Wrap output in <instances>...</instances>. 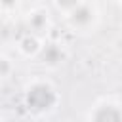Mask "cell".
<instances>
[{
  "mask_svg": "<svg viewBox=\"0 0 122 122\" xmlns=\"http://www.w3.org/2000/svg\"><path fill=\"white\" fill-rule=\"evenodd\" d=\"M74 2H76V0H59V4H61V6H72Z\"/></svg>",
  "mask_w": 122,
  "mask_h": 122,
  "instance_id": "obj_6",
  "label": "cell"
},
{
  "mask_svg": "<svg viewBox=\"0 0 122 122\" xmlns=\"http://www.w3.org/2000/svg\"><path fill=\"white\" fill-rule=\"evenodd\" d=\"M95 122H122V116L116 109L112 107H103L95 114Z\"/></svg>",
  "mask_w": 122,
  "mask_h": 122,
  "instance_id": "obj_2",
  "label": "cell"
},
{
  "mask_svg": "<svg viewBox=\"0 0 122 122\" xmlns=\"http://www.w3.org/2000/svg\"><path fill=\"white\" fill-rule=\"evenodd\" d=\"M8 67H6V63H0V71H6Z\"/></svg>",
  "mask_w": 122,
  "mask_h": 122,
  "instance_id": "obj_7",
  "label": "cell"
},
{
  "mask_svg": "<svg viewBox=\"0 0 122 122\" xmlns=\"http://www.w3.org/2000/svg\"><path fill=\"white\" fill-rule=\"evenodd\" d=\"M10 2H11V0H6V4H10Z\"/></svg>",
  "mask_w": 122,
  "mask_h": 122,
  "instance_id": "obj_8",
  "label": "cell"
},
{
  "mask_svg": "<svg viewBox=\"0 0 122 122\" xmlns=\"http://www.w3.org/2000/svg\"><path fill=\"white\" fill-rule=\"evenodd\" d=\"M53 99H55V97H53V92H51L48 86H34V88L29 92V97H27L29 107L34 109V111H44V109L51 107Z\"/></svg>",
  "mask_w": 122,
  "mask_h": 122,
  "instance_id": "obj_1",
  "label": "cell"
},
{
  "mask_svg": "<svg viewBox=\"0 0 122 122\" xmlns=\"http://www.w3.org/2000/svg\"><path fill=\"white\" fill-rule=\"evenodd\" d=\"M44 59L50 61V63H55V61L59 59V51H57L55 48H48V50L44 51Z\"/></svg>",
  "mask_w": 122,
  "mask_h": 122,
  "instance_id": "obj_4",
  "label": "cell"
},
{
  "mask_svg": "<svg viewBox=\"0 0 122 122\" xmlns=\"http://www.w3.org/2000/svg\"><path fill=\"white\" fill-rule=\"evenodd\" d=\"M88 19H90L88 8H78V10L72 13V21H76V23H86Z\"/></svg>",
  "mask_w": 122,
  "mask_h": 122,
  "instance_id": "obj_3",
  "label": "cell"
},
{
  "mask_svg": "<svg viewBox=\"0 0 122 122\" xmlns=\"http://www.w3.org/2000/svg\"><path fill=\"white\" fill-rule=\"evenodd\" d=\"M34 48H36V42H34L32 38H27V40H25V50H27V51H32Z\"/></svg>",
  "mask_w": 122,
  "mask_h": 122,
  "instance_id": "obj_5",
  "label": "cell"
}]
</instances>
